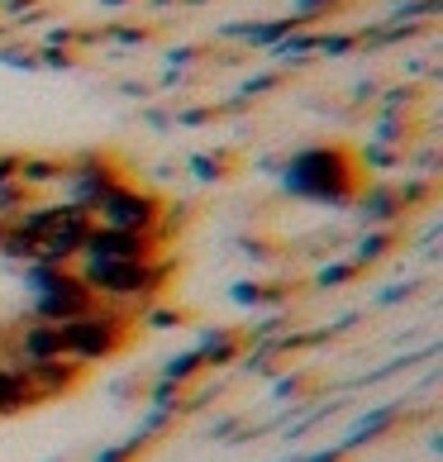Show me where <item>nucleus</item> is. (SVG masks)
I'll list each match as a JSON object with an SVG mask.
<instances>
[{"instance_id": "1", "label": "nucleus", "mask_w": 443, "mask_h": 462, "mask_svg": "<svg viewBox=\"0 0 443 462\" xmlns=\"http://www.w3.org/2000/svg\"><path fill=\"white\" fill-rule=\"evenodd\" d=\"M286 191L310 196V200H348L357 191V172L348 162V152L338 148H305L286 167Z\"/></svg>"}, {"instance_id": "2", "label": "nucleus", "mask_w": 443, "mask_h": 462, "mask_svg": "<svg viewBox=\"0 0 443 462\" xmlns=\"http://www.w3.org/2000/svg\"><path fill=\"white\" fill-rule=\"evenodd\" d=\"M91 225H100V229H119V234H152V238H158L162 200L152 196V191H139V186L119 181L115 191L96 205Z\"/></svg>"}, {"instance_id": "3", "label": "nucleus", "mask_w": 443, "mask_h": 462, "mask_svg": "<svg viewBox=\"0 0 443 462\" xmlns=\"http://www.w3.org/2000/svg\"><path fill=\"white\" fill-rule=\"evenodd\" d=\"M125 334H129V324L110 315L106 305L96 300V310L91 315H81L72 324H62V338H67V357H72L77 367H91L100 363V357H110L119 344H125Z\"/></svg>"}, {"instance_id": "4", "label": "nucleus", "mask_w": 443, "mask_h": 462, "mask_svg": "<svg viewBox=\"0 0 443 462\" xmlns=\"http://www.w3.org/2000/svg\"><path fill=\"white\" fill-rule=\"evenodd\" d=\"M125 181L110 167V158H81V162H72V167H62V200L67 205H77V210H87V215H96V205L106 200L115 186Z\"/></svg>"}, {"instance_id": "5", "label": "nucleus", "mask_w": 443, "mask_h": 462, "mask_svg": "<svg viewBox=\"0 0 443 462\" xmlns=\"http://www.w3.org/2000/svg\"><path fill=\"white\" fill-rule=\"evenodd\" d=\"M81 372L87 367H77L72 357H48V363H33V367H24V376H29V391H33V401H53V396H62V391H72L77 382H81Z\"/></svg>"}, {"instance_id": "6", "label": "nucleus", "mask_w": 443, "mask_h": 462, "mask_svg": "<svg viewBox=\"0 0 443 462\" xmlns=\"http://www.w3.org/2000/svg\"><path fill=\"white\" fill-rule=\"evenodd\" d=\"M14 181L24 186V191H43V186H58L62 181V162L58 158H20V172H14Z\"/></svg>"}, {"instance_id": "7", "label": "nucleus", "mask_w": 443, "mask_h": 462, "mask_svg": "<svg viewBox=\"0 0 443 462\" xmlns=\"http://www.w3.org/2000/svg\"><path fill=\"white\" fill-rule=\"evenodd\" d=\"M401 215V200L391 186H367V196H363V219L367 225H391V219Z\"/></svg>"}, {"instance_id": "8", "label": "nucleus", "mask_w": 443, "mask_h": 462, "mask_svg": "<svg viewBox=\"0 0 443 462\" xmlns=\"http://www.w3.org/2000/svg\"><path fill=\"white\" fill-rule=\"evenodd\" d=\"M24 205H33V196L24 191L20 181H5V186H0V225H5V219H14Z\"/></svg>"}, {"instance_id": "9", "label": "nucleus", "mask_w": 443, "mask_h": 462, "mask_svg": "<svg viewBox=\"0 0 443 462\" xmlns=\"http://www.w3.org/2000/svg\"><path fill=\"white\" fill-rule=\"evenodd\" d=\"M353 272H357V263H348V267H329V272H319V282H325V286H338V282H348Z\"/></svg>"}, {"instance_id": "10", "label": "nucleus", "mask_w": 443, "mask_h": 462, "mask_svg": "<svg viewBox=\"0 0 443 462\" xmlns=\"http://www.w3.org/2000/svg\"><path fill=\"white\" fill-rule=\"evenodd\" d=\"M14 172H20V158H14V152H0V186L14 181Z\"/></svg>"}]
</instances>
